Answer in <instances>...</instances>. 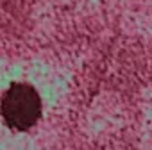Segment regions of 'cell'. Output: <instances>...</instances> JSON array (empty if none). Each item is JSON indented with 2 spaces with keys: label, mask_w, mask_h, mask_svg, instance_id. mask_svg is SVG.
<instances>
[{
  "label": "cell",
  "mask_w": 152,
  "mask_h": 150,
  "mask_svg": "<svg viewBox=\"0 0 152 150\" xmlns=\"http://www.w3.org/2000/svg\"><path fill=\"white\" fill-rule=\"evenodd\" d=\"M0 109L7 127L13 130H29L41 118V98L32 86L16 82L4 93Z\"/></svg>",
  "instance_id": "1"
}]
</instances>
